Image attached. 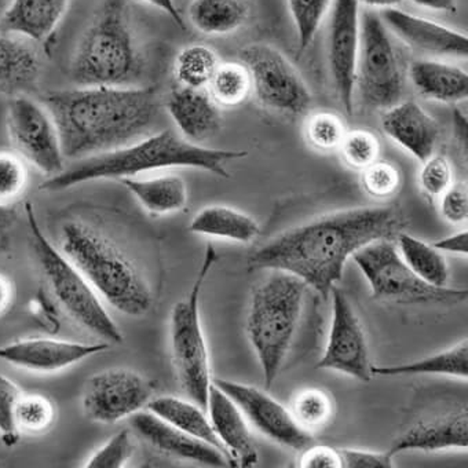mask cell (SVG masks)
Returning <instances> with one entry per match:
<instances>
[{"instance_id": "1", "label": "cell", "mask_w": 468, "mask_h": 468, "mask_svg": "<svg viewBox=\"0 0 468 468\" xmlns=\"http://www.w3.org/2000/svg\"><path fill=\"white\" fill-rule=\"evenodd\" d=\"M407 218L399 207L342 209L290 229L255 250L250 271H280L299 277L324 301L342 280L348 258L378 240H394Z\"/></svg>"}, {"instance_id": "2", "label": "cell", "mask_w": 468, "mask_h": 468, "mask_svg": "<svg viewBox=\"0 0 468 468\" xmlns=\"http://www.w3.org/2000/svg\"><path fill=\"white\" fill-rule=\"evenodd\" d=\"M43 105L53 117L65 159L83 160L140 140L159 111L151 87L79 86L51 91Z\"/></svg>"}, {"instance_id": "3", "label": "cell", "mask_w": 468, "mask_h": 468, "mask_svg": "<svg viewBox=\"0 0 468 468\" xmlns=\"http://www.w3.org/2000/svg\"><path fill=\"white\" fill-rule=\"evenodd\" d=\"M247 154L249 152L246 151L207 148L185 140L173 130H165L116 151L76 160L62 173L48 176L40 185V189L64 192L87 182L121 181L167 168H196L220 178H229L228 163L243 159Z\"/></svg>"}, {"instance_id": "4", "label": "cell", "mask_w": 468, "mask_h": 468, "mask_svg": "<svg viewBox=\"0 0 468 468\" xmlns=\"http://www.w3.org/2000/svg\"><path fill=\"white\" fill-rule=\"evenodd\" d=\"M61 251L100 298L122 314L143 317L154 306L151 285L140 269L86 223L72 220L62 226Z\"/></svg>"}, {"instance_id": "5", "label": "cell", "mask_w": 468, "mask_h": 468, "mask_svg": "<svg viewBox=\"0 0 468 468\" xmlns=\"http://www.w3.org/2000/svg\"><path fill=\"white\" fill-rule=\"evenodd\" d=\"M143 72L126 0H102L73 53V81L78 86L130 87Z\"/></svg>"}, {"instance_id": "6", "label": "cell", "mask_w": 468, "mask_h": 468, "mask_svg": "<svg viewBox=\"0 0 468 468\" xmlns=\"http://www.w3.org/2000/svg\"><path fill=\"white\" fill-rule=\"evenodd\" d=\"M306 291V282L280 271H273L252 291L246 332L260 361L266 388L273 386L284 366L301 320Z\"/></svg>"}, {"instance_id": "7", "label": "cell", "mask_w": 468, "mask_h": 468, "mask_svg": "<svg viewBox=\"0 0 468 468\" xmlns=\"http://www.w3.org/2000/svg\"><path fill=\"white\" fill-rule=\"evenodd\" d=\"M26 212L35 257L59 306L90 334L109 345H122L123 334L109 314L102 299L69 258L46 238L32 204H26Z\"/></svg>"}, {"instance_id": "8", "label": "cell", "mask_w": 468, "mask_h": 468, "mask_svg": "<svg viewBox=\"0 0 468 468\" xmlns=\"http://www.w3.org/2000/svg\"><path fill=\"white\" fill-rule=\"evenodd\" d=\"M217 261L208 249L203 265L186 298L174 304L170 315V348L176 379L187 399L207 410L212 386L211 361L204 336L200 314V296L204 282Z\"/></svg>"}, {"instance_id": "9", "label": "cell", "mask_w": 468, "mask_h": 468, "mask_svg": "<svg viewBox=\"0 0 468 468\" xmlns=\"http://www.w3.org/2000/svg\"><path fill=\"white\" fill-rule=\"evenodd\" d=\"M377 301L399 304L460 303L467 290L437 288L419 279L399 255L393 240H378L353 254Z\"/></svg>"}, {"instance_id": "10", "label": "cell", "mask_w": 468, "mask_h": 468, "mask_svg": "<svg viewBox=\"0 0 468 468\" xmlns=\"http://www.w3.org/2000/svg\"><path fill=\"white\" fill-rule=\"evenodd\" d=\"M357 83L366 105L375 109L396 105L404 90V76L396 46L382 18L372 9L361 15Z\"/></svg>"}, {"instance_id": "11", "label": "cell", "mask_w": 468, "mask_h": 468, "mask_svg": "<svg viewBox=\"0 0 468 468\" xmlns=\"http://www.w3.org/2000/svg\"><path fill=\"white\" fill-rule=\"evenodd\" d=\"M239 58L249 70L252 92L261 105L284 114H302L312 105V92L306 81L292 62L273 46H246Z\"/></svg>"}, {"instance_id": "12", "label": "cell", "mask_w": 468, "mask_h": 468, "mask_svg": "<svg viewBox=\"0 0 468 468\" xmlns=\"http://www.w3.org/2000/svg\"><path fill=\"white\" fill-rule=\"evenodd\" d=\"M7 133L17 154L40 173L54 176L64 171L58 130L43 103L27 94L10 100L6 114Z\"/></svg>"}, {"instance_id": "13", "label": "cell", "mask_w": 468, "mask_h": 468, "mask_svg": "<svg viewBox=\"0 0 468 468\" xmlns=\"http://www.w3.org/2000/svg\"><path fill=\"white\" fill-rule=\"evenodd\" d=\"M329 298L332 301L331 328L323 357L315 368L340 372L364 383L371 382L374 377L368 340L355 306L337 285L332 288Z\"/></svg>"}, {"instance_id": "14", "label": "cell", "mask_w": 468, "mask_h": 468, "mask_svg": "<svg viewBox=\"0 0 468 468\" xmlns=\"http://www.w3.org/2000/svg\"><path fill=\"white\" fill-rule=\"evenodd\" d=\"M154 393V383L138 372L106 369L87 380L81 405L90 420L114 424L146 408Z\"/></svg>"}, {"instance_id": "15", "label": "cell", "mask_w": 468, "mask_h": 468, "mask_svg": "<svg viewBox=\"0 0 468 468\" xmlns=\"http://www.w3.org/2000/svg\"><path fill=\"white\" fill-rule=\"evenodd\" d=\"M212 383L228 394L247 421L269 440L299 452L314 443L313 435L296 423L291 410L265 390L218 378Z\"/></svg>"}, {"instance_id": "16", "label": "cell", "mask_w": 468, "mask_h": 468, "mask_svg": "<svg viewBox=\"0 0 468 468\" xmlns=\"http://www.w3.org/2000/svg\"><path fill=\"white\" fill-rule=\"evenodd\" d=\"M360 35L361 5L358 0H334L328 35L329 70L337 98L347 114H353L355 111Z\"/></svg>"}, {"instance_id": "17", "label": "cell", "mask_w": 468, "mask_h": 468, "mask_svg": "<svg viewBox=\"0 0 468 468\" xmlns=\"http://www.w3.org/2000/svg\"><path fill=\"white\" fill-rule=\"evenodd\" d=\"M108 342L81 343L73 340L32 337L0 346V360L37 374H54L109 350Z\"/></svg>"}, {"instance_id": "18", "label": "cell", "mask_w": 468, "mask_h": 468, "mask_svg": "<svg viewBox=\"0 0 468 468\" xmlns=\"http://www.w3.org/2000/svg\"><path fill=\"white\" fill-rule=\"evenodd\" d=\"M379 16L388 32L415 50L438 57L467 58L468 37L463 32L410 15L399 7L382 10Z\"/></svg>"}, {"instance_id": "19", "label": "cell", "mask_w": 468, "mask_h": 468, "mask_svg": "<svg viewBox=\"0 0 468 468\" xmlns=\"http://www.w3.org/2000/svg\"><path fill=\"white\" fill-rule=\"evenodd\" d=\"M129 419L135 434L162 453L207 467L230 465L222 451L171 426L149 410H140Z\"/></svg>"}, {"instance_id": "20", "label": "cell", "mask_w": 468, "mask_h": 468, "mask_svg": "<svg viewBox=\"0 0 468 468\" xmlns=\"http://www.w3.org/2000/svg\"><path fill=\"white\" fill-rule=\"evenodd\" d=\"M207 412L215 435L233 467L250 468L260 460L250 423L233 399L212 383Z\"/></svg>"}, {"instance_id": "21", "label": "cell", "mask_w": 468, "mask_h": 468, "mask_svg": "<svg viewBox=\"0 0 468 468\" xmlns=\"http://www.w3.org/2000/svg\"><path fill=\"white\" fill-rule=\"evenodd\" d=\"M468 448V415L465 408L420 419L397 435L388 453L396 457L402 452H441Z\"/></svg>"}, {"instance_id": "22", "label": "cell", "mask_w": 468, "mask_h": 468, "mask_svg": "<svg viewBox=\"0 0 468 468\" xmlns=\"http://www.w3.org/2000/svg\"><path fill=\"white\" fill-rule=\"evenodd\" d=\"M382 127L390 140L419 162H426L434 154L440 138V127L434 117L430 116L419 103L399 101L386 109Z\"/></svg>"}, {"instance_id": "23", "label": "cell", "mask_w": 468, "mask_h": 468, "mask_svg": "<svg viewBox=\"0 0 468 468\" xmlns=\"http://www.w3.org/2000/svg\"><path fill=\"white\" fill-rule=\"evenodd\" d=\"M165 106L179 134L190 143L201 145L222 126L220 106L207 89L176 87L168 95Z\"/></svg>"}, {"instance_id": "24", "label": "cell", "mask_w": 468, "mask_h": 468, "mask_svg": "<svg viewBox=\"0 0 468 468\" xmlns=\"http://www.w3.org/2000/svg\"><path fill=\"white\" fill-rule=\"evenodd\" d=\"M70 0H12L0 29L37 43H48L64 18Z\"/></svg>"}, {"instance_id": "25", "label": "cell", "mask_w": 468, "mask_h": 468, "mask_svg": "<svg viewBox=\"0 0 468 468\" xmlns=\"http://www.w3.org/2000/svg\"><path fill=\"white\" fill-rule=\"evenodd\" d=\"M410 79L424 100L442 103L467 100L468 75L456 65L438 59H418L410 64Z\"/></svg>"}, {"instance_id": "26", "label": "cell", "mask_w": 468, "mask_h": 468, "mask_svg": "<svg viewBox=\"0 0 468 468\" xmlns=\"http://www.w3.org/2000/svg\"><path fill=\"white\" fill-rule=\"evenodd\" d=\"M42 73V61L34 48L10 35H0V92L26 94Z\"/></svg>"}, {"instance_id": "27", "label": "cell", "mask_w": 468, "mask_h": 468, "mask_svg": "<svg viewBox=\"0 0 468 468\" xmlns=\"http://www.w3.org/2000/svg\"><path fill=\"white\" fill-rule=\"evenodd\" d=\"M189 230L206 238L249 244L261 234L260 223L246 212L226 206H208L193 217Z\"/></svg>"}, {"instance_id": "28", "label": "cell", "mask_w": 468, "mask_h": 468, "mask_svg": "<svg viewBox=\"0 0 468 468\" xmlns=\"http://www.w3.org/2000/svg\"><path fill=\"white\" fill-rule=\"evenodd\" d=\"M251 16L250 0H192L187 18L208 37H226L243 28Z\"/></svg>"}, {"instance_id": "29", "label": "cell", "mask_w": 468, "mask_h": 468, "mask_svg": "<svg viewBox=\"0 0 468 468\" xmlns=\"http://www.w3.org/2000/svg\"><path fill=\"white\" fill-rule=\"evenodd\" d=\"M121 182L149 214H173L186 207L187 186L184 179L176 174H165L152 178L135 176L121 179Z\"/></svg>"}, {"instance_id": "30", "label": "cell", "mask_w": 468, "mask_h": 468, "mask_svg": "<svg viewBox=\"0 0 468 468\" xmlns=\"http://www.w3.org/2000/svg\"><path fill=\"white\" fill-rule=\"evenodd\" d=\"M372 377H416V375H441V377L467 379L468 378V343L460 340L446 350L427 356L412 363L399 366H372Z\"/></svg>"}, {"instance_id": "31", "label": "cell", "mask_w": 468, "mask_h": 468, "mask_svg": "<svg viewBox=\"0 0 468 468\" xmlns=\"http://www.w3.org/2000/svg\"><path fill=\"white\" fill-rule=\"evenodd\" d=\"M146 408L171 426L222 451L206 410L192 399L174 396L156 397L148 402Z\"/></svg>"}, {"instance_id": "32", "label": "cell", "mask_w": 468, "mask_h": 468, "mask_svg": "<svg viewBox=\"0 0 468 468\" xmlns=\"http://www.w3.org/2000/svg\"><path fill=\"white\" fill-rule=\"evenodd\" d=\"M394 240L402 260L419 279L432 287H448L449 266L442 252L405 231L397 234Z\"/></svg>"}, {"instance_id": "33", "label": "cell", "mask_w": 468, "mask_h": 468, "mask_svg": "<svg viewBox=\"0 0 468 468\" xmlns=\"http://www.w3.org/2000/svg\"><path fill=\"white\" fill-rule=\"evenodd\" d=\"M219 64V57L208 46H186L176 54L174 75L179 86L207 89Z\"/></svg>"}, {"instance_id": "34", "label": "cell", "mask_w": 468, "mask_h": 468, "mask_svg": "<svg viewBox=\"0 0 468 468\" xmlns=\"http://www.w3.org/2000/svg\"><path fill=\"white\" fill-rule=\"evenodd\" d=\"M207 89L218 105L234 108L251 95V78L240 61L220 62Z\"/></svg>"}, {"instance_id": "35", "label": "cell", "mask_w": 468, "mask_h": 468, "mask_svg": "<svg viewBox=\"0 0 468 468\" xmlns=\"http://www.w3.org/2000/svg\"><path fill=\"white\" fill-rule=\"evenodd\" d=\"M291 413L304 431L323 429L334 416V399L323 388H306L296 394Z\"/></svg>"}, {"instance_id": "36", "label": "cell", "mask_w": 468, "mask_h": 468, "mask_svg": "<svg viewBox=\"0 0 468 468\" xmlns=\"http://www.w3.org/2000/svg\"><path fill=\"white\" fill-rule=\"evenodd\" d=\"M298 35L299 53H303L317 35L334 0H287Z\"/></svg>"}, {"instance_id": "37", "label": "cell", "mask_w": 468, "mask_h": 468, "mask_svg": "<svg viewBox=\"0 0 468 468\" xmlns=\"http://www.w3.org/2000/svg\"><path fill=\"white\" fill-rule=\"evenodd\" d=\"M56 418L53 402L43 396H23L18 402L17 421L18 432L27 434H40L50 429Z\"/></svg>"}, {"instance_id": "38", "label": "cell", "mask_w": 468, "mask_h": 468, "mask_svg": "<svg viewBox=\"0 0 468 468\" xmlns=\"http://www.w3.org/2000/svg\"><path fill=\"white\" fill-rule=\"evenodd\" d=\"M346 130L342 119L331 112L313 114L307 121L306 137L313 148L321 152H331L339 148Z\"/></svg>"}, {"instance_id": "39", "label": "cell", "mask_w": 468, "mask_h": 468, "mask_svg": "<svg viewBox=\"0 0 468 468\" xmlns=\"http://www.w3.org/2000/svg\"><path fill=\"white\" fill-rule=\"evenodd\" d=\"M346 165L356 170H366L377 162L379 156V141L372 133L366 130H355L346 133L339 146Z\"/></svg>"}, {"instance_id": "40", "label": "cell", "mask_w": 468, "mask_h": 468, "mask_svg": "<svg viewBox=\"0 0 468 468\" xmlns=\"http://www.w3.org/2000/svg\"><path fill=\"white\" fill-rule=\"evenodd\" d=\"M135 452L134 440L129 430L122 431L109 438L95 453L87 460L89 468H122L126 467Z\"/></svg>"}, {"instance_id": "41", "label": "cell", "mask_w": 468, "mask_h": 468, "mask_svg": "<svg viewBox=\"0 0 468 468\" xmlns=\"http://www.w3.org/2000/svg\"><path fill=\"white\" fill-rule=\"evenodd\" d=\"M28 182V170L23 157L0 152V204L10 206L23 195Z\"/></svg>"}, {"instance_id": "42", "label": "cell", "mask_w": 468, "mask_h": 468, "mask_svg": "<svg viewBox=\"0 0 468 468\" xmlns=\"http://www.w3.org/2000/svg\"><path fill=\"white\" fill-rule=\"evenodd\" d=\"M364 190L375 198H388L399 192L401 174L390 163L375 162L363 170Z\"/></svg>"}, {"instance_id": "43", "label": "cell", "mask_w": 468, "mask_h": 468, "mask_svg": "<svg viewBox=\"0 0 468 468\" xmlns=\"http://www.w3.org/2000/svg\"><path fill=\"white\" fill-rule=\"evenodd\" d=\"M23 393L9 378L0 374V434L7 443L17 440L18 429L16 415Z\"/></svg>"}, {"instance_id": "44", "label": "cell", "mask_w": 468, "mask_h": 468, "mask_svg": "<svg viewBox=\"0 0 468 468\" xmlns=\"http://www.w3.org/2000/svg\"><path fill=\"white\" fill-rule=\"evenodd\" d=\"M419 184L429 197H440L453 184V171L449 160L441 154L429 157L419 174Z\"/></svg>"}, {"instance_id": "45", "label": "cell", "mask_w": 468, "mask_h": 468, "mask_svg": "<svg viewBox=\"0 0 468 468\" xmlns=\"http://www.w3.org/2000/svg\"><path fill=\"white\" fill-rule=\"evenodd\" d=\"M441 197V215L446 222L459 225L468 218V190L465 182L452 184Z\"/></svg>"}, {"instance_id": "46", "label": "cell", "mask_w": 468, "mask_h": 468, "mask_svg": "<svg viewBox=\"0 0 468 468\" xmlns=\"http://www.w3.org/2000/svg\"><path fill=\"white\" fill-rule=\"evenodd\" d=\"M342 468H394V457L388 452L337 448Z\"/></svg>"}, {"instance_id": "47", "label": "cell", "mask_w": 468, "mask_h": 468, "mask_svg": "<svg viewBox=\"0 0 468 468\" xmlns=\"http://www.w3.org/2000/svg\"><path fill=\"white\" fill-rule=\"evenodd\" d=\"M298 465L301 468H342V462L337 448L313 443L302 451Z\"/></svg>"}, {"instance_id": "48", "label": "cell", "mask_w": 468, "mask_h": 468, "mask_svg": "<svg viewBox=\"0 0 468 468\" xmlns=\"http://www.w3.org/2000/svg\"><path fill=\"white\" fill-rule=\"evenodd\" d=\"M432 246L438 250V251L449 252V254L462 255V257H467L468 254V231L460 230L457 233L446 236V238L440 239V240L434 241Z\"/></svg>"}, {"instance_id": "49", "label": "cell", "mask_w": 468, "mask_h": 468, "mask_svg": "<svg viewBox=\"0 0 468 468\" xmlns=\"http://www.w3.org/2000/svg\"><path fill=\"white\" fill-rule=\"evenodd\" d=\"M141 4L149 5V6L156 7L160 12L165 13L179 28L185 29V20L176 6V0H135Z\"/></svg>"}, {"instance_id": "50", "label": "cell", "mask_w": 468, "mask_h": 468, "mask_svg": "<svg viewBox=\"0 0 468 468\" xmlns=\"http://www.w3.org/2000/svg\"><path fill=\"white\" fill-rule=\"evenodd\" d=\"M410 2L421 9L431 10V12L449 13V15L457 12V0H410Z\"/></svg>"}, {"instance_id": "51", "label": "cell", "mask_w": 468, "mask_h": 468, "mask_svg": "<svg viewBox=\"0 0 468 468\" xmlns=\"http://www.w3.org/2000/svg\"><path fill=\"white\" fill-rule=\"evenodd\" d=\"M453 134L460 145L467 146L468 122L467 117L459 111L454 109L453 112Z\"/></svg>"}, {"instance_id": "52", "label": "cell", "mask_w": 468, "mask_h": 468, "mask_svg": "<svg viewBox=\"0 0 468 468\" xmlns=\"http://www.w3.org/2000/svg\"><path fill=\"white\" fill-rule=\"evenodd\" d=\"M13 301V287L6 276L0 274V315L9 309Z\"/></svg>"}, {"instance_id": "53", "label": "cell", "mask_w": 468, "mask_h": 468, "mask_svg": "<svg viewBox=\"0 0 468 468\" xmlns=\"http://www.w3.org/2000/svg\"><path fill=\"white\" fill-rule=\"evenodd\" d=\"M18 214L12 206H2L0 204V234L10 230L17 222Z\"/></svg>"}, {"instance_id": "54", "label": "cell", "mask_w": 468, "mask_h": 468, "mask_svg": "<svg viewBox=\"0 0 468 468\" xmlns=\"http://www.w3.org/2000/svg\"><path fill=\"white\" fill-rule=\"evenodd\" d=\"M402 0H358V4L364 5L368 9H394L399 6Z\"/></svg>"}, {"instance_id": "55", "label": "cell", "mask_w": 468, "mask_h": 468, "mask_svg": "<svg viewBox=\"0 0 468 468\" xmlns=\"http://www.w3.org/2000/svg\"><path fill=\"white\" fill-rule=\"evenodd\" d=\"M5 9H6L5 0H0V21H2V17H4Z\"/></svg>"}]
</instances>
